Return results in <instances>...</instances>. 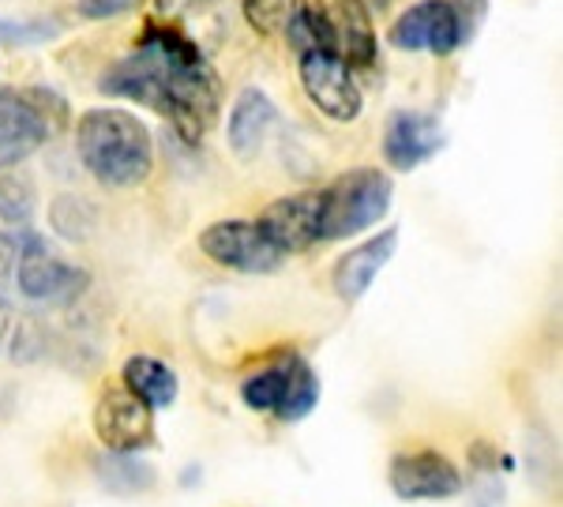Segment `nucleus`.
<instances>
[{
  "label": "nucleus",
  "mask_w": 563,
  "mask_h": 507,
  "mask_svg": "<svg viewBox=\"0 0 563 507\" xmlns=\"http://www.w3.org/2000/svg\"><path fill=\"white\" fill-rule=\"evenodd\" d=\"M241 398L256 414H271L278 421H301L320 403V379H316L305 357L286 353L275 365L260 368V373L244 379Z\"/></svg>",
  "instance_id": "obj_5"
},
{
  "label": "nucleus",
  "mask_w": 563,
  "mask_h": 507,
  "mask_svg": "<svg viewBox=\"0 0 563 507\" xmlns=\"http://www.w3.org/2000/svg\"><path fill=\"white\" fill-rule=\"evenodd\" d=\"M244 20L256 34L278 38L297 23V0H244Z\"/></svg>",
  "instance_id": "obj_19"
},
{
  "label": "nucleus",
  "mask_w": 563,
  "mask_h": 507,
  "mask_svg": "<svg viewBox=\"0 0 563 507\" xmlns=\"http://www.w3.org/2000/svg\"><path fill=\"white\" fill-rule=\"evenodd\" d=\"M15 283H20L23 297H31V301L68 305L87 289V275L79 267L65 264L38 238H26L20 244V260H15Z\"/></svg>",
  "instance_id": "obj_8"
},
{
  "label": "nucleus",
  "mask_w": 563,
  "mask_h": 507,
  "mask_svg": "<svg viewBox=\"0 0 563 507\" xmlns=\"http://www.w3.org/2000/svg\"><path fill=\"white\" fill-rule=\"evenodd\" d=\"M76 147L84 166L109 188H132L151 177V132L129 110H87L76 124Z\"/></svg>",
  "instance_id": "obj_2"
},
{
  "label": "nucleus",
  "mask_w": 563,
  "mask_h": 507,
  "mask_svg": "<svg viewBox=\"0 0 563 507\" xmlns=\"http://www.w3.org/2000/svg\"><path fill=\"white\" fill-rule=\"evenodd\" d=\"M297 12L308 45L334 53L350 68L376 65V26L368 20L365 0H297Z\"/></svg>",
  "instance_id": "obj_3"
},
{
  "label": "nucleus",
  "mask_w": 563,
  "mask_h": 507,
  "mask_svg": "<svg viewBox=\"0 0 563 507\" xmlns=\"http://www.w3.org/2000/svg\"><path fill=\"white\" fill-rule=\"evenodd\" d=\"M38 211V192H34V177L26 174L20 162L0 166V219L23 225Z\"/></svg>",
  "instance_id": "obj_18"
},
{
  "label": "nucleus",
  "mask_w": 563,
  "mask_h": 507,
  "mask_svg": "<svg viewBox=\"0 0 563 507\" xmlns=\"http://www.w3.org/2000/svg\"><path fill=\"white\" fill-rule=\"evenodd\" d=\"M4 334H8V309H4V301H0V346H4Z\"/></svg>",
  "instance_id": "obj_23"
},
{
  "label": "nucleus",
  "mask_w": 563,
  "mask_h": 507,
  "mask_svg": "<svg viewBox=\"0 0 563 507\" xmlns=\"http://www.w3.org/2000/svg\"><path fill=\"white\" fill-rule=\"evenodd\" d=\"M275 121H278L275 102H271L260 87H249L244 95H238V102H233V110H230V129H225L230 132L233 155H241V158L260 155L271 129H275Z\"/></svg>",
  "instance_id": "obj_16"
},
{
  "label": "nucleus",
  "mask_w": 563,
  "mask_h": 507,
  "mask_svg": "<svg viewBox=\"0 0 563 507\" xmlns=\"http://www.w3.org/2000/svg\"><path fill=\"white\" fill-rule=\"evenodd\" d=\"M443 147V132L432 117L424 113H395L384 135V155L395 169L410 174L421 162H429Z\"/></svg>",
  "instance_id": "obj_14"
},
{
  "label": "nucleus",
  "mask_w": 563,
  "mask_h": 507,
  "mask_svg": "<svg viewBox=\"0 0 563 507\" xmlns=\"http://www.w3.org/2000/svg\"><path fill=\"white\" fill-rule=\"evenodd\" d=\"M95 437L117 455H135V451L154 443V418L151 406H143L129 387H106L95 403Z\"/></svg>",
  "instance_id": "obj_9"
},
{
  "label": "nucleus",
  "mask_w": 563,
  "mask_h": 507,
  "mask_svg": "<svg viewBox=\"0 0 563 507\" xmlns=\"http://www.w3.org/2000/svg\"><path fill=\"white\" fill-rule=\"evenodd\" d=\"M390 488L402 500H451L462 493V474L440 451H410L390 463Z\"/></svg>",
  "instance_id": "obj_10"
},
{
  "label": "nucleus",
  "mask_w": 563,
  "mask_h": 507,
  "mask_svg": "<svg viewBox=\"0 0 563 507\" xmlns=\"http://www.w3.org/2000/svg\"><path fill=\"white\" fill-rule=\"evenodd\" d=\"M199 252L207 260H214L218 267L244 271V275H267V271H278L282 264V252L267 241L260 222H244V219L207 225L199 233Z\"/></svg>",
  "instance_id": "obj_6"
},
{
  "label": "nucleus",
  "mask_w": 563,
  "mask_h": 507,
  "mask_svg": "<svg viewBox=\"0 0 563 507\" xmlns=\"http://www.w3.org/2000/svg\"><path fill=\"white\" fill-rule=\"evenodd\" d=\"M390 196H395V185L379 169H350V174H342L331 188L320 192L323 241H342L376 225L390 211Z\"/></svg>",
  "instance_id": "obj_4"
},
{
  "label": "nucleus",
  "mask_w": 563,
  "mask_h": 507,
  "mask_svg": "<svg viewBox=\"0 0 563 507\" xmlns=\"http://www.w3.org/2000/svg\"><path fill=\"white\" fill-rule=\"evenodd\" d=\"M151 42L162 45L166 53V76H162V98L158 113L174 121V129L185 135L188 143H199L222 110V84H218L214 68L203 60L199 45L177 31V26H147Z\"/></svg>",
  "instance_id": "obj_1"
},
{
  "label": "nucleus",
  "mask_w": 563,
  "mask_h": 507,
  "mask_svg": "<svg viewBox=\"0 0 563 507\" xmlns=\"http://www.w3.org/2000/svg\"><path fill=\"white\" fill-rule=\"evenodd\" d=\"M398 230H384L372 241L350 249L346 256L334 264V289H339L342 301H361L368 294V286L376 283V275L387 267V260L395 256Z\"/></svg>",
  "instance_id": "obj_15"
},
{
  "label": "nucleus",
  "mask_w": 563,
  "mask_h": 507,
  "mask_svg": "<svg viewBox=\"0 0 563 507\" xmlns=\"http://www.w3.org/2000/svg\"><path fill=\"white\" fill-rule=\"evenodd\" d=\"M390 42L398 49H432V53H451L462 42V20L455 4L448 0H421L406 15H398V23L390 26Z\"/></svg>",
  "instance_id": "obj_12"
},
{
  "label": "nucleus",
  "mask_w": 563,
  "mask_h": 507,
  "mask_svg": "<svg viewBox=\"0 0 563 507\" xmlns=\"http://www.w3.org/2000/svg\"><path fill=\"white\" fill-rule=\"evenodd\" d=\"M135 4L140 0H76L79 15H87V20H109V15H121Z\"/></svg>",
  "instance_id": "obj_20"
},
{
  "label": "nucleus",
  "mask_w": 563,
  "mask_h": 507,
  "mask_svg": "<svg viewBox=\"0 0 563 507\" xmlns=\"http://www.w3.org/2000/svg\"><path fill=\"white\" fill-rule=\"evenodd\" d=\"M49 140V113L38 98L0 90V166L23 162Z\"/></svg>",
  "instance_id": "obj_13"
},
{
  "label": "nucleus",
  "mask_w": 563,
  "mask_h": 507,
  "mask_svg": "<svg viewBox=\"0 0 563 507\" xmlns=\"http://www.w3.org/2000/svg\"><path fill=\"white\" fill-rule=\"evenodd\" d=\"M301 84L308 102L331 121H357L361 117V87L353 79V68L334 53H323L308 45L301 53Z\"/></svg>",
  "instance_id": "obj_7"
},
{
  "label": "nucleus",
  "mask_w": 563,
  "mask_h": 507,
  "mask_svg": "<svg viewBox=\"0 0 563 507\" xmlns=\"http://www.w3.org/2000/svg\"><path fill=\"white\" fill-rule=\"evenodd\" d=\"M124 387H129L143 406H151V410H166V406H174L180 384L166 361L135 353V357H129V365H124Z\"/></svg>",
  "instance_id": "obj_17"
},
{
  "label": "nucleus",
  "mask_w": 563,
  "mask_h": 507,
  "mask_svg": "<svg viewBox=\"0 0 563 507\" xmlns=\"http://www.w3.org/2000/svg\"><path fill=\"white\" fill-rule=\"evenodd\" d=\"M15 260H20V241L0 233V294H4V286L15 278Z\"/></svg>",
  "instance_id": "obj_22"
},
{
  "label": "nucleus",
  "mask_w": 563,
  "mask_h": 507,
  "mask_svg": "<svg viewBox=\"0 0 563 507\" xmlns=\"http://www.w3.org/2000/svg\"><path fill=\"white\" fill-rule=\"evenodd\" d=\"M320 192H301L275 199L267 211L260 214V230L267 233V241L286 256V252H305L316 241H323L320 233Z\"/></svg>",
  "instance_id": "obj_11"
},
{
  "label": "nucleus",
  "mask_w": 563,
  "mask_h": 507,
  "mask_svg": "<svg viewBox=\"0 0 563 507\" xmlns=\"http://www.w3.org/2000/svg\"><path fill=\"white\" fill-rule=\"evenodd\" d=\"M211 4L214 0H154V12H158L162 20H185V15H196Z\"/></svg>",
  "instance_id": "obj_21"
}]
</instances>
